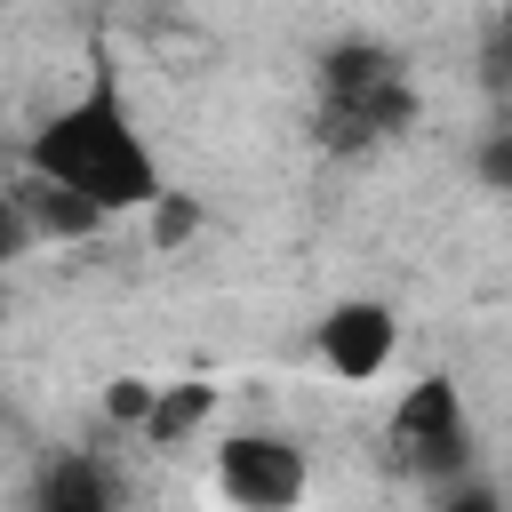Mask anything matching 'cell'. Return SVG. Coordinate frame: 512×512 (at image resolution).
I'll return each instance as SVG.
<instances>
[{
	"label": "cell",
	"instance_id": "obj_1",
	"mask_svg": "<svg viewBox=\"0 0 512 512\" xmlns=\"http://www.w3.org/2000/svg\"><path fill=\"white\" fill-rule=\"evenodd\" d=\"M24 176L88 200L104 224H112V216H152V208L168 200V176H160L136 112H128V88H120V72H112L104 56L88 64V88H80L72 104H56V112L24 136Z\"/></svg>",
	"mask_w": 512,
	"mask_h": 512
},
{
	"label": "cell",
	"instance_id": "obj_2",
	"mask_svg": "<svg viewBox=\"0 0 512 512\" xmlns=\"http://www.w3.org/2000/svg\"><path fill=\"white\" fill-rule=\"evenodd\" d=\"M384 440H392V464L416 472V480H432V488H448V480L472 472V416H464V400H456L448 376H416L400 392Z\"/></svg>",
	"mask_w": 512,
	"mask_h": 512
},
{
	"label": "cell",
	"instance_id": "obj_3",
	"mask_svg": "<svg viewBox=\"0 0 512 512\" xmlns=\"http://www.w3.org/2000/svg\"><path fill=\"white\" fill-rule=\"evenodd\" d=\"M304 448L288 432H232L216 448V488L232 512H296L304 504Z\"/></svg>",
	"mask_w": 512,
	"mask_h": 512
},
{
	"label": "cell",
	"instance_id": "obj_4",
	"mask_svg": "<svg viewBox=\"0 0 512 512\" xmlns=\"http://www.w3.org/2000/svg\"><path fill=\"white\" fill-rule=\"evenodd\" d=\"M392 352H400V320H392V304H376V296H344V304L320 312V368H328V376L368 384V376L392 368Z\"/></svg>",
	"mask_w": 512,
	"mask_h": 512
},
{
	"label": "cell",
	"instance_id": "obj_5",
	"mask_svg": "<svg viewBox=\"0 0 512 512\" xmlns=\"http://www.w3.org/2000/svg\"><path fill=\"white\" fill-rule=\"evenodd\" d=\"M32 512H120V488H112V464L104 456H48L40 480H32Z\"/></svg>",
	"mask_w": 512,
	"mask_h": 512
},
{
	"label": "cell",
	"instance_id": "obj_6",
	"mask_svg": "<svg viewBox=\"0 0 512 512\" xmlns=\"http://www.w3.org/2000/svg\"><path fill=\"white\" fill-rule=\"evenodd\" d=\"M8 192H16V208H24V224H32V240H96V232H104V216H96L88 200H72V192H56V184H40V176H16Z\"/></svg>",
	"mask_w": 512,
	"mask_h": 512
},
{
	"label": "cell",
	"instance_id": "obj_7",
	"mask_svg": "<svg viewBox=\"0 0 512 512\" xmlns=\"http://www.w3.org/2000/svg\"><path fill=\"white\" fill-rule=\"evenodd\" d=\"M208 416H216V384H160V408H152L144 440H152V448H184Z\"/></svg>",
	"mask_w": 512,
	"mask_h": 512
},
{
	"label": "cell",
	"instance_id": "obj_8",
	"mask_svg": "<svg viewBox=\"0 0 512 512\" xmlns=\"http://www.w3.org/2000/svg\"><path fill=\"white\" fill-rule=\"evenodd\" d=\"M432 512H512V496H504L496 480H480V472H464V480H448V488H432Z\"/></svg>",
	"mask_w": 512,
	"mask_h": 512
},
{
	"label": "cell",
	"instance_id": "obj_9",
	"mask_svg": "<svg viewBox=\"0 0 512 512\" xmlns=\"http://www.w3.org/2000/svg\"><path fill=\"white\" fill-rule=\"evenodd\" d=\"M152 408H160V384H152V376H120V384L104 392V416H112V424H136V432L152 424Z\"/></svg>",
	"mask_w": 512,
	"mask_h": 512
},
{
	"label": "cell",
	"instance_id": "obj_10",
	"mask_svg": "<svg viewBox=\"0 0 512 512\" xmlns=\"http://www.w3.org/2000/svg\"><path fill=\"white\" fill-rule=\"evenodd\" d=\"M192 232H200V200H192V192H168V200L152 208V240L176 248V240H192Z\"/></svg>",
	"mask_w": 512,
	"mask_h": 512
},
{
	"label": "cell",
	"instance_id": "obj_11",
	"mask_svg": "<svg viewBox=\"0 0 512 512\" xmlns=\"http://www.w3.org/2000/svg\"><path fill=\"white\" fill-rule=\"evenodd\" d=\"M24 248H40V240H32V224H24V208H16V192H0V264H16Z\"/></svg>",
	"mask_w": 512,
	"mask_h": 512
},
{
	"label": "cell",
	"instance_id": "obj_12",
	"mask_svg": "<svg viewBox=\"0 0 512 512\" xmlns=\"http://www.w3.org/2000/svg\"><path fill=\"white\" fill-rule=\"evenodd\" d=\"M480 176H488L496 192H512V136H488V144H480Z\"/></svg>",
	"mask_w": 512,
	"mask_h": 512
}]
</instances>
